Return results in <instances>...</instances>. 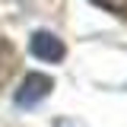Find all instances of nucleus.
I'll return each instance as SVG.
<instances>
[{
  "label": "nucleus",
  "mask_w": 127,
  "mask_h": 127,
  "mask_svg": "<svg viewBox=\"0 0 127 127\" xmlns=\"http://www.w3.org/2000/svg\"><path fill=\"white\" fill-rule=\"evenodd\" d=\"M92 3L102 6V10H108V13H114V16H121V19L127 16V0H92Z\"/></svg>",
  "instance_id": "20e7f679"
},
{
  "label": "nucleus",
  "mask_w": 127,
  "mask_h": 127,
  "mask_svg": "<svg viewBox=\"0 0 127 127\" xmlns=\"http://www.w3.org/2000/svg\"><path fill=\"white\" fill-rule=\"evenodd\" d=\"M16 64H19L16 48L10 45V38H3V35H0V86L10 79V73L16 70Z\"/></svg>",
  "instance_id": "7ed1b4c3"
},
{
  "label": "nucleus",
  "mask_w": 127,
  "mask_h": 127,
  "mask_svg": "<svg viewBox=\"0 0 127 127\" xmlns=\"http://www.w3.org/2000/svg\"><path fill=\"white\" fill-rule=\"evenodd\" d=\"M51 89H54L51 76H45V73H26L22 86L16 89V105H19V108H32V105H38Z\"/></svg>",
  "instance_id": "f257e3e1"
},
{
  "label": "nucleus",
  "mask_w": 127,
  "mask_h": 127,
  "mask_svg": "<svg viewBox=\"0 0 127 127\" xmlns=\"http://www.w3.org/2000/svg\"><path fill=\"white\" fill-rule=\"evenodd\" d=\"M29 48H32V54H35L38 61H48V64L64 61V54H67L64 41L54 35V32H35L32 41H29Z\"/></svg>",
  "instance_id": "f03ea898"
}]
</instances>
